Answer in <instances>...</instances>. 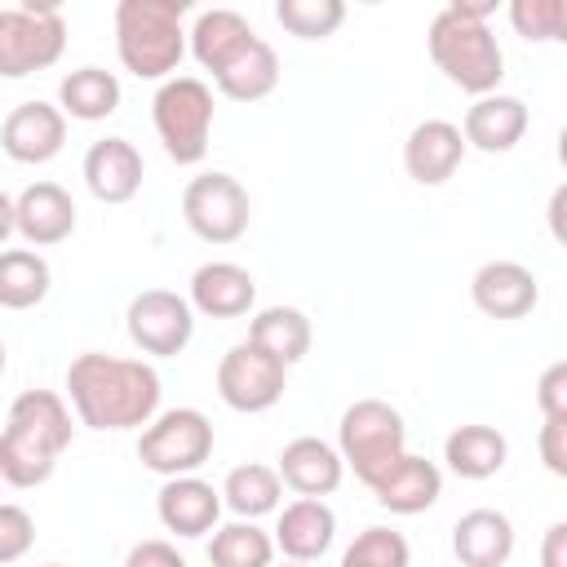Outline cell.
Instances as JSON below:
<instances>
[{"label":"cell","instance_id":"cell-1","mask_svg":"<svg viewBox=\"0 0 567 567\" xmlns=\"http://www.w3.org/2000/svg\"><path fill=\"white\" fill-rule=\"evenodd\" d=\"M159 372L146 359H120L102 350H84L66 363V399L84 430L120 434L142 430L159 412Z\"/></svg>","mask_w":567,"mask_h":567},{"label":"cell","instance_id":"cell-2","mask_svg":"<svg viewBox=\"0 0 567 567\" xmlns=\"http://www.w3.org/2000/svg\"><path fill=\"white\" fill-rule=\"evenodd\" d=\"M492 13H496V0H452L425 27L430 62L443 71L447 84H456L461 93H474V97L496 93L505 80L501 40L487 27Z\"/></svg>","mask_w":567,"mask_h":567},{"label":"cell","instance_id":"cell-3","mask_svg":"<svg viewBox=\"0 0 567 567\" xmlns=\"http://www.w3.org/2000/svg\"><path fill=\"white\" fill-rule=\"evenodd\" d=\"M186 0H120L115 4V53L137 80H173L186 58Z\"/></svg>","mask_w":567,"mask_h":567},{"label":"cell","instance_id":"cell-4","mask_svg":"<svg viewBox=\"0 0 567 567\" xmlns=\"http://www.w3.org/2000/svg\"><path fill=\"white\" fill-rule=\"evenodd\" d=\"M341 465L354 470L363 487H377L403 456H408V425L403 412L385 399H354L337 421Z\"/></svg>","mask_w":567,"mask_h":567},{"label":"cell","instance_id":"cell-5","mask_svg":"<svg viewBox=\"0 0 567 567\" xmlns=\"http://www.w3.org/2000/svg\"><path fill=\"white\" fill-rule=\"evenodd\" d=\"M213 120H217V106H213V89L199 80V75H173L155 89L151 97V124H155V137L164 146V155L182 168L199 164L208 155V137H213Z\"/></svg>","mask_w":567,"mask_h":567},{"label":"cell","instance_id":"cell-6","mask_svg":"<svg viewBox=\"0 0 567 567\" xmlns=\"http://www.w3.org/2000/svg\"><path fill=\"white\" fill-rule=\"evenodd\" d=\"M66 53V18L53 0H22L0 9V80L49 71Z\"/></svg>","mask_w":567,"mask_h":567},{"label":"cell","instance_id":"cell-7","mask_svg":"<svg viewBox=\"0 0 567 567\" xmlns=\"http://www.w3.org/2000/svg\"><path fill=\"white\" fill-rule=\"evenodd\" d=\"M208 456H213V421L199 408H168L155 412L151 425H142L137 461L159 478L195 474Z\"/></svg>","mask_w":567,"mask_h":567},{"label":"cell","instance_id":"cell-8","mask_svg":"<svg viewBox=\"0 0 567 567\" xmlns=\"http://www.w3.org/2000/svg\"><path fill=\"white\" fill-rule=\"evenodd\" d=\"M182 221L204 244H235V239H244V230L252 221V199H248V190H244V182L235 173L208 168V173L186 182Z\"/></svg>","mask_w":567,"mask_h":567},{"label":"cell","instance_id":"cell-9","mask_svg":"<svg viewBox=\"0 0 567 567\" xmlns=\"http://www.w3.org/2000/svg\"><path fill=\"white\" fill-rule=\"evenodd\" d=\"M128 341L151 359H173L195 337V310L173 288H142L124 310Z\"/></svg>","mask_w":567,"mask_h":567},{"label":"cell","instance_id":"cell-10","mask_svg":"<svg viewBox=\"0 0 567 567\" xmlns=\"http://www.w3.org/2000/svg\"><path fill=\"white\" fill-rule=\"evenodd\" d=\"M288 390V368L252 341H239L217 363V394L230 412H270Z\"/></svg>","mask_w":567,"mask_h":567},{"label":"cell","instance_id":"cell-11","mask_svg":"<svg viewBox=\"0 0 567 567\" xmlns=\"http://www.w3.org/2000/svg\"><path fill=\"white\" fill-rule=\"evenodd\" d=\"M470 301L487 319H505V323L509 319H527L540 306V279L532 275V266L509 261V257H496V261H483L474 270Z\"/></svg>","mask_w":567,"mask_h":567},{"label":"cell","instance_id":"cell-12","mask_svg":"<svg viewBox=\"0 0 567 567\" xmlns=\"http://www.w3.org/2000/svg\"><path fill=\"white\" fill-rule=\"evenodd\" d=\"M66 146V115L58 102H18L0 124V151L13 164H49Z\"/></svg>","mask_w":567,"mask_h":567},{"label":"cell","instance_id":"cell-13","mask_svg":"<svg viewBox=\"0 0 567 567\" xmlns=\"http://www.w3.org/2000/svg\"><path fill=\"white\" fill-rule=\"evenodd\" d=\"M75 199L58 182H31L22 195H13V230L27 248H53L75 235Z\"/></svg>","mask_w":567,"mask_h":567},{"label":"cell","instance_id":"cell-14","mask_svg":"<svg viewBox=\"0 0 567 567\" xmlns=\"http://www.w3.org/2000/svg\"><path fill=\"white\" fill-rule=\"evenodd\" d=\"M261 35L252 31V22L239 9H199L195 22L186 27V49L195 53V62L217 80L226 66H235Z\"/></svg>","mask_w":567,"mask_h":567},{"label":"cell","instance_id":"cell-15","mask_svg":"<svg viewBox=\"0 0 567 567\" xmlns=\"http://www.w3.org/2000/svg\"><path fill=\"white\" fill-rule=\"evenodd\" d=\"M275 549L284 563H319L337 540V514L319 496H297L284 509H275Z\"/></svg>","mask_w":567,"mask_h":567},{"label":"cell","instance_id":"cell-16","mask_svg":"<svg viewBox=\"0 0 567 567\" xmlns=\"http://www.w3.org/2000/svg\"><path fill=\"white\" fill-rule=\"evenodd\" d=\"M80 173H84V186L97 204H128L142 190L146 164H142V151L128 137H97L84 151Z\"/></svg>","mask_w":567,"mask_h":567},{"label":"cell","instance_id":"cell-17","mask_svg":"<svg viewBox=\"0 0 567 567\" xmlns=\"http://www.w3.org/2000/svg\"><path fill=\"white\" fill-rule=\"evenodd\" d=\"M155 514H159L164 532L195 540L221 523V492L213 483H204L199 474H177V478H164V487L155 496Z\"/></svg>","mask_w":567,"mask_h":567},{"label":"cell","instance_id":"cell-18","mask_svg":"<svg viewBox=\"0 0 567 567\" xmlns=\"http://www.w3.org/2000/svg\"><path fill=\"white\" fill-rule=\"evenodd\" d=\"M275 474H279V483L292 487L297 496H319V501H323V496H332V492L341 487L346 465H341V452H337L328 439H319V434H297V439L284 443Z\"/></svg>","mask_w":567,"mask_h":567},{"label":"cell","instance_id":"cell-19","mask_svg":"<svg viewBox=\"0 0 567 567\" xmlns=\"http://www.w3.org/2000/svg\"><path fill=\"white\" fill-rule=\"evenodd\" d=\"M532 115H527V102L514 97V93H487V97H474V106L465 111V120L456 124L465 146L483 151V155H505L523 142Z\"/></svg>","mask_w":567,"mask_h":567},{"label":"cell","instance_id":"cell-20","mask_svg":"<svg viewBox=\"0 0 567 567\" xmlns=\"http://www.w3.org/2000/svg\"><path fill=\"white\" fill-rule=\"evenodd\" d=\"M465 151L470 146L452 120H421L403 142V173L416 186H443L461 168Z\"/></svg>","mask_w":567,"mask_h":567},{"label":"cell","instance_id":"cell-21","mask_svg":"<svg viewBox=\"0 0 567 567\" xmlns=\"http://www.w3.org/2000/svg\"><path fill=\"white\" fill-rule=\"evenodd\" d=\"M186 301L204 319H239L257 306V279L239 261H204L190 275Z\"/></svg>","mask_w":567,"mask_h":567},{"label":"cell","instance_id":"cell-22","mask_svg":"<svg viewBox=\"0 0 567 567\" xmlns=\"http://www.w3.org/2000/svg\"><path fill=\"white\" fill-rule=\"evenodd\" d=\"M452 554L461 567H505L514 554V523L505 509L478 505L452 523Z\"/></svg>","mask_w":567,"mask_h":567},{"label":"cell","instance_id":"cell-23","mask_svg":"<svg viewBox=\"0 0 567 567\" xmlns=\"http://www.w3.org/2000/svg\"><path fill=\"white\" fill-rule=\"evenodd\" d=\"M443 461L456 478H470V483H483L492 474L505 470L509 461V439L496 430V425H456L447 439H443Z\"/></svg>","mask_w":567,"mask_h":567},{"label":"cell","instance_id":"cell-24","mask_svg":"<svg viewBox=\"0 0 567 567\" xmlns=\"http://www.w3.org/2000/svg\"><path fill=\"white\" fill-rule=\"evenodd\" d=\"M377 505L390 514H425L439 496H443V470L416 452H408L377 487H372Z\"/></svg>","mask_w":567,"mask_h":567},{"label":"cell","instance_id":"cell-25","mask_svg":"<svg viewBox=\"0 0 567 567\" xmlns=\"http://www.w3.org/2000/svg\"><path fill=\"white\" fill-rule=\"evenodd\" d=\"M120 97H124L120 75L106 66H75L58 80V111L80 124H97V120L115 115Z\"/></svg>","mask_w":567,"mask_h":567},{"label":"cell","instance_id":"cell-26","mask_svg":"<svg viewBox=\"0 0 567 567\" xmlns=\"http://www.w3.org/2000/svg\"><path fill=\"white\" fill-rule=\"evenodd\" d=\"M9 430H22L40 443H49L58 456L71 447L75 439V425H71V408L58 390H22L13 403H9Z\"/></svg>","mask_w":567,"mask_h":567},{"label":"cell","instance_id":"cell-27","mask_svg":"<svg viewBox=\"0 0 567 567\" xmlns=\"http://www.w3.org/2000/svg\"><path fill=\"white\" fill-rule=\"evenodd\" d=\"M244 341L261 346V350L275 354L284 368H292V363H301V359L310 354L315 332H310L306 310H297V306H261V310L248 319V337H244Z\"/></svg>","mask_w":567,"mask_h":567},{"label":"cell","instance_id":"cell-28","mask_svg":"<svg viewBox=\"0 0 567 567\" xmlns=\"http://www.w3.org/2000/svg\"><path fill=\"white\" fill-rule=\"evenodd\" d=\"M217 492H221V509H230L235 518H248V523L275 514L284 501V483H279L275 465H261V461L235 465Z\"/></svg>","mask_w":567,"mask_h":567},{"label":"cell","instance_id":"cell-29","mask_svg":"<svg viewBox=\"0 0 567 567\" xmlns=\"http://www.w3.org/2000/svg\"><path fill=\"white\" fill-rule=\"evenodd\" d=\"M49 288L53 270L35 248H0V310H31Z\"/></svg>","mask_w":567,"mask_h":567},{"label":"cell","instance_id":"cell-30","mask_svg":"<svg viewBox=\"0 0 567 567\" xmlns=\"http://www.w3.org/2000/svg\"><path fill=\"white\" fill-rule=\"evenodd\" d=\"M208 563L213 567H275V540L248 518L217 523L208 532Z\"/></svg>","mask_w":567,"mask_h":567},{"label":"cell","instance_id":"cell-31","mask_svg":"<svg viewBox=\"0 0 567 567\" xmlns=\"http://www.w3.org/2000/svg\"><path fill=\"white\" fill-rule=\"evenodd\" d=\"M58 470V452L22 430H0V483L9 487H40Z\"/></svg>","mask_w":567,"mask_h":567},{"label":"cell","instance_id":"cell-32","mask_svg":"<svg viewBox=\"0 0 567 567\" xmlns=\"http://www.w3.org/2000/svg\"><path fill=\"white\" fill-rule=\"evenodd\" d=\"M213 84H217V93L230 97V102H261V97H270L275 84H279V58H275V49H270L266 40H257V44H252L235 66H226Z\"/></svg>","mask_w":567,"mask_h":567},{"label":"cell","instance_id":"cell-33","mask_svg":"<svg viewBox=\"0 0 567 567\" xmlns=\"http://www.w3.org/2000/svg\"><path fill=\"white\" fill-rule=\"evenodd\" d=\"M275 22L297 40H328L346 22V4L341 0H279Z\"/></svg>","mask_w":567,"mask_h":567},{"label":"cell","instance_id":"cell-34","mask_svg":"<svg viewBox=\"0 0 567 567\" xmlns=\"http://www.w3.org/2000/svg\"><path fill=\"white\" fill-rule=\"evenodd\" d=\"M337 567H412V549L394 527H363Z\"/></svg>","mask_w":567,"mask_h":567},{"label":"cell","instance_id":"cell-35","mask_svg":"<svg viewBox=\"0 0 567 567\" xmlns=\"http://www.w3.org/2000/svg\"><path fill=\"white\" fill-rule=\"evenodd\" d=\"M509 27L532 44L567 40V0H514Z\"/></svg>","mask_w":567,"mask_h":567},{"label":"cell","instance_id":"cell-36","mask_svg":"<svg viewBox=\"0 0 567 567\" xmlns=\"http://www.w3.org/2000/svg\"><path fill=\"white\" fill-rule=\"evenodd\" d=\"M31 545H35V518L22 505L0 501V567L27 558Z\"/></svg>","mask_w":567,"mask_h":567},{"label":"cell","instance_id":"cell-37","mask_svg":"<svg viewBox=\"0 0 567 567\" xmlns=\"http://www.w3.org/2000/svg\"><path fill=\"white\" fill-rule=\"evenodd\" d=\"M536 408L545 421H567V363H549L536 381Z\"/></svg>","mask_w":567,"mask_h":567},{"label":"cell","instance_id":"cell-38","mask_svg":"<svg viewBox=\"0 0 567 567\" xmlns=\"http://www.w3.org/2000/svg\"><path fill=\"white\" fill-rule=\"evenodd\" d=\"M536 447H540L545 470L558 474V478H567V421H540Z\"/></svg>","mask_w":567,"mask_h":567},{"label":"cell","instance_id":"cell-39","mask_svg":"<svg viewBox=\"0 0 567 567\" xmlns=\"http://www.w3.org/2000/svg\"><path fill=\"white\" fill-rule=\"evenodd\" d=\"M124 567H186V558L177 554V545L168 540H137L124 558Z\"/></svg>","mask_w":567,"mask_h":567},{"label":"cell","instance_id":"cell-40","mask_svg":"<svg viewBox=\"0 0 567 567\" xmlns=\"http://www.w3.org/2000/svg\"><path fill=\"white\" fill-rule=\"evenodd\" d=\"M540 567H567V523H549L540 540Z\"/></svg>","mask_w":567,"mask_h":567},{"label":"cell","instance_id":"cell-41","mask_svg":"<svg viewBox=\"0 0 567 567\" xmlns=\"http://www.w3.org/2000/svg\"><path fill=\"white\" fill-rule=\"evenodd\" d=\"M9 235H18V230H13V195L0 190V248L9 244Z\"/></svg>","mask_w":567,"mask_h":567},{"label":"cell","instance_id":"cell-42","mask_svg":"<svg viewBox=\"0 0 567 567\" xmlns=\"http://www.w3.org/2000/svg\"><path fill=\"white\" fill-rule=\"evenodd\" d=\"M4 363H9V354H4V341H0V377H4Z\"/></svg>","mask_w":567,"mask_h":567},{"label":"cell","instance_id":"cell-43","mask_svg":"<svg viewBox=\"0 0 567 567\" xmlns=\"http://www.w3.org/2000/svg\"><path fill=\"white\" fill-rule=\"evenodd\" d=\"M279 567H306V563H279Z\"/></svg>","mask_w":567,"mask_h":567},{"label":"cell","instance_id":"cell-44","mask_svg":"<svg viewBox=\"0 0 567 567\" xmlns=\"http://www.w3.org/2000/svg\"><path fill=\"white\" fill-rule=\"evenodd\" d=\"M44 567H66V563H44Z\"/></svg>","mask_w":567,"mask_h":567}]
</instances>
